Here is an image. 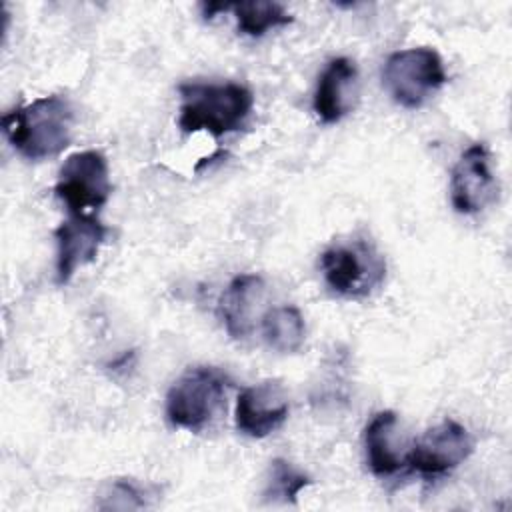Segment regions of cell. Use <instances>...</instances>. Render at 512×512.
<instances>
[{"mask_svg": "<svg viewBox=\"0 0 512 512\" xmlns=\"http://www.w3.org/2000/svg\"><path fill=\"white\" fill-rule=\"evenodd\" d=\"M108 228L94 214H70L56 230V282L68 284L78 268L96 260Z\"/></svg>", "mask_w": 512, "mask_h": 512, "instance_id": "obj_9", "label": "cell"}, {"mask_svg": "<svg viewBox=\"0 0 512 512\" xmlns=\"http://www.w3.org/2000/svg\"><path fill=\"white\" fill-rule=\"evenodd\" d=\"M498 180L490 170L488 148L468 146L450 174V202L458 214H478L498 200Z\"/></svg>", "mask_w": 512, "mask_h": 512, "instance_id": "obj_8", "label": "cell"}, {"mask_svg": "<svg viewBox=\"0 0 512 512\" xmlns=\"http://www.w3.org/2000/svg\"><path fill=\"white\" fill-rule=\"evenodd\" d=\"M260 328L264 342L282 354L298 352L306 338V324L296 306H276L266 310Z\"/></svg>", "mask_w": 512, "mask_h": 512, "instance_id": "obj_14", "label": "cell"}, {"mask_svg": "<svg viewBox=\"0 0 512 512\" xmlns=\"http://www.w3.org/2000/svg\"><path fill=\"white\" fill-rule=\"evenodd\" d=\"M310 484H312L310 476L296 470L290 462H286L282 458H274L270 462V470H268V478H266L262 496H266V500H270V502L296 504L298 494Z\"/></svg>", "mask_w": 512, "mask_h": 512, "instance_id": "obj_17", "label": "cell"}, {"mask_svg": "<svg viewBox=\"0 0 512 512\" xmlns=\"http://www.w3.org/2000/svg\"><path fill=\"white\" fill-rule=\"evenodd\" d=\"M230 6L232 4H224V2H208V4H202V14H204L206 20H210V18H214L216 12L230 10Z\"/></svg>", "mask_w": 512, "mask_h": 512, "instance_id": "obj_18", "label": "cell"}, {"mask_svg": "<svg viewBox=\"0 0 512 512\" xmlns=\"http://www.w3.org/2000/svg\"><path fill=\"white\" fill-rule=\"evenodd\" d=\"M158 488L142 484L134 478H114L98 492L94 506L98 510H140L152 506Z\"/></svg>", "mask_w": 512, "mask_h": 512, "instance_id": "obj_16", "label": "cell"}, {"mask_svg": "<svg viewBox=\"0 0 512 512\" xmlns=\"http://www.w3.org/2000/svg\"><path fill=\"white\" fill-rule=\"evenodd\" d=\"M382 82L396 104L416 110L446 84V70L436 50L406 48L386 58Z\"/></svg>", "mask_w": 512, "mask_h": 512, "instance_id": "obj_4", "label": "cell"}, {"mask_svg": "<svg viewBox=\"0 0 512 512\" xmlns=\"http://www.w3.org/2000/svg\"><path fill=\"white\" fill-rule=\"evenodd\" d=\"M320 270L326 286L334 294L354 300L370 296L386 276L384 258L366 240L326 248L320 254Z\"/></svg>", "mask_w": 512, "mask_h": 512, "instance_id": "obj_5", "label": "cell"}, {"mask_svg": "<svg viewBox=\"0 0 512 512\" xmlns=\"http://www.w3.org/2000/svg\"><path fill=\"white\" fill-rule=\"evenodd\" d=\"M288 398L276 380H264L238 394L234 422L250 438H264L288 418Z\"/></svg>", "mask_w": 512, "mask_h": 512, "instance_id": "obj_10", "label": "cell"}, {"mask_svg": "<svg viewBox=\"0 0 512 512\" xmlns=\"http://www.w3.org/2000/svg\"><path fill=\"white\" fill-rule=\"evenodd\" d=\"M74 108L62 94L40 96L2 116V132L26 160L58 156L72 138Z\"/></svg>", "mask_w": 512, "mask_h": 512, "instance_id": "obj_1", "label": "cell"}, {"mask_svg": "<svg viewBox=\"0 0 512 512\" xmlns=\"http://www.w3.org/2000/svg\"><path fill=\"white\" fill-rule=\"evenodd\" d=\"M264 280L258 274H238L218 300V314L232 338H246L264 300Z\"/></svg>", "mask_w": 512, "mask_h": 512, "instance_id": "obj_12", "label": "cell"}, {"mask_svg": "<svg viewBox=\"0 0 512 512\" xmlns=\"http://www.w3.org/2000/svg\"><path fill=\"white\" fill-rule=\"evenodd\" d=\"M112 192L108 162L98 150L70 154L58 170L54 194L68 208V214H94Z\"/></svg>", "mask_w": 512, "mask_h": 512, "instance_id": "obj_6", "label": "cell"}, {"mask_svg": "<svg viewBox=\"0 0 512 512\" xmlns=\"http://www.w3.org/2000/svg\"><path fill=\"white\" fill-rule=\"evenodd\" d=\"M228 376L214 366L186 370L166 394V418L174 428L200 432L224 402Z\"/></svg>", "mask_w": 512, "mask_h": 512, "instance_id": "obj_3", "label": "cell"}, {"mask_svg": "<svg viewBox=\"0 0 512 512\" xmlns=\"http://www.w3.org/2000/svg\"><path fill=\"white\" fill-rule=\"evenodd\" d=\"M358 70L350 58H332L318 76L312 108L322 124L340 122L356 104Z\"/></svg>", "mask_w": 512, "mask_h": 512, "instance_id": "obj_11", "label": "cell"}, {"mask_svg": "<svg viewBox=\"0 0 512 512\" xmlns=\"http://www.w3.org/2000/svg\"><path fill=\"white\" fill-rule=\"evenodd\" d=\"M178 94V126L186 134L208 132L220 138L242 128L254 106L252 92L236 82H184L178 86Z\"/></svg>", "mask_w": 512, "mask_h": 512, "instance_id": "obj_2", "label": "cell"}, {"mask_svg": "<svg viewBox=\"0 0 512 512\" xmlns=\"http://www.w3.org/2000/svg\"><path fill=\"white\" fill-rule=\"evenodd\" d=\"M366 462L372 474L386 478L406 468V452L398 436V418L394 412L384 410L372 416L364 430Z\"/></svg>", "mask_w": 512, "mask_h": 512, "instance_id": "obj_13", "label": "cell"}, {"mask_svg": "<svg viewBox=\"0 0 512 512\" xmlns=\"http://www.w3.org/2000/svg\"><path fill=\"white\" fill-rule=\"evenodd\" d=\"M472 450L470 432L456 420H442L408 448L406 468L424 478H440L458 468Z\"/></svg>", "mask_w": 512, "mask_h": 512, "instance_id": "obj_7", "label": "cell"}, {"mask_svg": "<svg viewBox=\"0 0 512 512\" xmlns=\"http://www.w3.org/2000/svg\"><path fill=\"white\" fill-rule=\"evenodd\" d=\"M230 10H234L236 14L238 30L252 38H260L268 30L288 26L294 20L292 14L280 2H272V0L238 2V4H232Z\"/></svg>", "mask_w": 512, "mask_h": 512, "instance_id": "obj_15", "label": "cell"}]
</instances>
